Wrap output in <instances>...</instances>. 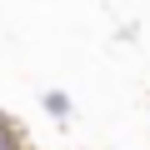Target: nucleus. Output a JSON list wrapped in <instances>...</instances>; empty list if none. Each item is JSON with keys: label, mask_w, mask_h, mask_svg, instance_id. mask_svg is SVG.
<instances>
[{"label": "nucleus", "mask_w": 150, "mask_h": 150, "mask_svg": "<svg viewBox=\"0 0 150 150\" xmlns=\"http://www.w3.org/2000/svg\"><path fill=\"white\" fill-rule=\"evenodd\" d=\"M45 110H50V115H70V95L50 90V95H45Z\"/></svg>", "instance_id": "nucleus-1"}]
</instances>
